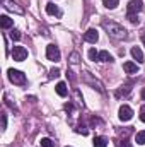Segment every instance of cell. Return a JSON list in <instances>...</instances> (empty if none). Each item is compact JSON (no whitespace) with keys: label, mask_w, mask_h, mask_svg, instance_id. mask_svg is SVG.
I'll use <instances>...</instances> for the list:
<instances>
[{"label":"cell","mask_w":145,"mask_h":147,"mask_svg":"<svg viewBox=\"0 0 145 147\" xmlns=\"http://www.w3.org/2000/svg\"><path fill=\"white\" fill-rule=\"evenodd\" d=\"M142 43H144V45H145V36H142Z\"/></svg>","instance_id":"1f68e13d"},{"label":"cell","mask_w":145,"mask_h":147,"mask_svg":"<svg viewBox=\"0 0 145 147\" xmlns=\"http://www.w3.org/2000/svg\"><path fill=\"white\" fill-rule=\"evenodd\" d=\"M58 75H60V70L58 69H51L50 70V79H56Z\"/></svg>","instance_id":"d4e9b609"},{"label":"cell","mask_w":145,"mask_h":147,"mask_svg":"<svg viewBox=\"0 0 145 147\" xmlns=\"http://www.w3.org/2000/svg\"><path fill=\"white\" fill-rule=\"evenodd\" d=\"M97 39H99V34L96 29H87L84 33V41H87V43H97Z\"/></svg>","instance_id":"9c48e42d"},{"label":"cell","mask_w":145,"mask_h":147,"mask_svg":"<svg viewBox=\"0 0 145 147\" xmlns=\"http://www.w3.org/2000/svg\"><path fill=\"white\" fill-rule=\"evenodd\" d=\"M99 62H113V57H111V53H109V51H106V50L99 51Z\"/></svg>","instance_id":"2e32d148"},{"label":"cell","mask_w":145,"mask_h":147,"mask_svg":"<svg viewBox=\"0 0 145 147\" xmlns=\"http://www.w3.org/2000/svg\"><path fill=\"white\" fill-rule=\"evenodd\" d=\"M10 38H12L14 41H19V39H21V33H19L17 29H14V31L10 33Z\"/></svg>","instance_id":"cb8c5ba5"},{"label":"cell","mask_w":145,"mask_h":147,"mask_svg":"<svg viewBox=\"0 0 145 147\" xmlns=\"http://www.w3.org/2000/svg\"><path fill=\"white\" fill-rule=\"evenodd\" d=\"M46 12H48L50 16H56V17H62V16H63V12L60 10V7L55 5V3H51V2L46 5Z\"/></svg>","instance_id":"30bf717a"},{"label":"cell","mask_w":145,"mask_h":147,"mask_svg":"<svg viewBox=\"0 0 145 147\" xmlns=\"http://www.w3.org/2000/svg\"><path fill=\"white\" fill-rule=\"evenodd\" d=\"M103 28L106 29L108 36L113 38V39H125V38H126V29H125L121 24H118V22L104 21V22H103Z\"/></svg>","instance_id":"6da1fadb"},{"label":"cell","mask_w":145,"mask_h":147,"mask_svg":"<svg viewBox=\"0 0 145 147\" xmlns=\"http://www.w3.org/2000/svg\"><path fill=\"white\" fill-rule=\"evenodd\" d=\"M132 57L138 62V63H144L145 60H144V53H142V50L138 48V46H133L132 48Z\"/></svg>","instance_id":"7c38bea8"},{"label":"cell","mask_w":145,"mask_h":147,"mask_svg":"<svg viewBox=\"0 0 145 147\" xmlns=\"http://www.w3.org/2000/svg\"><path fill=\"white\" fill-rule=\"evenodd\" d=\"M12 58H14L15 62L26 60V58H28V50H26L24 46H14V50H12Z\"/></svg>","instance_id":"277c9868"},{"label":"cell","mask_w":145,"mask_h":147,"mask_svg":"<svg viewBox=\"0 0 145 147\" xmlns=\"http://www.w3.org/2000/svg\"><path fill=\"white\" fill-rule=\"evenodd\" d=\"M41 147H55V144L50 139H41Z\"/></svg>","instance_id":"603a6c76"},{"label":"cell","mask_w":145,"mask_h":147,"mask_svg":"<svg viewBox=\"0 0 145 147\" xmlns=\"http://www.w3.org/2000/svg\"><path fill=\"white\" fill-rule=\"evenodd\" d=\"M5 128H7V115L2 113V130H5Z\"/></svg>","instance_id":"4316f807"},{"label":"cell","mask_w":145,"mask_h":147,"mask_svg":"<svg viewBox=\"0 0 145 147\" xmlns=\"http://www.w3.org/2000/svg\"><path fill=\"white\" fill-rule=\"evenodd\" d=\"M75 132H77V134H82V135H87V128H85L84 125H80L79 128H75Z\"/></svg>","instance_id":"484cf974"},{"label":"cell","mask_w":145,"mask_h":147,"mask_svg":"<svg viewBox=\"0 0 145 147\" xmlns=\"http://www.w3.org/2000/svg\"><path fill=\"white\" fill-rule=\"evenodd\" d=\"M67 77H68L70 80H75V77H73V72H72V70H68V72H67Z\"/></svg>","instance_id":"f1b7e54d"},{"label":"cell","mask_w":145,"mask_h":147,"mask_svg":"<svg viewBox=\"0 0 145 147\" xmlns=\"http://www.w3.org/2000/svg\"><path fill=\"white\" fill-rule=\"evenodd\" d=\"M142 99H144V101H145V87H144V89H142Z\"/></svg>","instance_id":"4dcf8cb0"},{"label":"cell","mask_w":145,"mask_h":147,"mask_svg":"<svg viewBox=\"0 0 145 147\" xmlns=\"http://www.w3.org/2000/svg\"><path fill=\"white\" fill-rule=\"evenodd\" d=\"M140 120H142V121H145V108L142 110V113H140Z\"/></svg>","instance_id":"f546056e"},{"label":"cell","mask_w":145,"mask_h":147,"mask_svg":"<svg viewBox=\"0 0 145 147\" xmlns=\"http://www.w3.org/2000/svg\"><path fill=\"white\" fill-rule=\"evenodd\" d=\"M118 116H119V120L121 121H130L132 118H133V110L128 106V105H123L119 111H118Z\"/></svg>","instance_id":"8992f818"},{"label":"cell","mask_w":145,"mask_h":147,"mask_svg":"<svg viewBox=\"0 0 145 147\" xmlns=\"http://www.w3.org/2000/svg\"><path fill=\"white\" fill-rule=\"evenodd\" d=\"M3 7L7 9V10H12V12H17V14H24V9L22 7H19L15 2H12V0H3Z\"/></svg>","instance_id":"ba28073f"},{"label":"cell","mask_w":145,"mask_h":147,"mask_svg":"<svg viewBox=\"0 0 145 147\" xmlns=\"http://www.w3.org/2000/svg\"><path fill=\"white\" fill-rule=\"evenodd\" d=\"M103 3H104L106 9H116L118 3H119V0H103Z\"/></svg>","instance_id":"d6986e66"},{"label":"cell","mask_w":145,"mask_h":147,"mask_svg":"<svg viewBox=\"0 0 145 147\" xmlns=\"http://www.w3.org/2000/svg\"><path fill=\"white\" fill-rule=\"evenodd\" d=\"M9 79H10V82L12 84H15V86H26V82H28V79H26V75L21 72V70H14V69H9Z\"/></svg>","instance_id":"7a4b0ae2"},{"label":"cell","mask_w":145,"mask_h":147,"mask_svg":"<svg viewBox=\"0 0 145 147\" xmlns=\"http://www.w3.org/2000/svg\"><path fill=\"white\" fill-rule=\"evenodd\" d=\"M79 60H80V55H79L77 51H73L72 55H70V63L75 65V63H79Z\"/></svg>","instance_id":"7402d4cb"},{"label":"cell","mask_w":145,"mask_h":147,"mask_svg":"<svg viewBox=\"0 0 145 147\" xmlns=\"http://www.w3.org/2000/svg\"><path fill=\"white\" fill-rule=\"evenodd\" d=\"M142 9H144L142 0H130V2H128V5H126L128 14H137V12H140Z\"/></svg>","instance_id":"52a82bcc"},{"label":"cell","mask_w":145,"mask_h":147,"mask_svg":"<svg viewBox=\"0 0 145 147\" xmlns=\"http://www.w3.org/2000/svg\"><path fill=\"white\" fill-rule=\"evenodd\" d=\"M123 69H125L126 74H137L138 72V67H137V63H133V62H125V63H123Z\"/></svg>","instance_id":"5bb4252c"},{"label":"cell","mask_w":145,"mask_h":147,"mask_svg":"<svg viewBox=\"0 0 145 147\" xmlns=\"http://www.w3.org/2000/svg\"><path fill=\"white\" fill-rule=\"evenodd\" d=\"M135 142H137V144H140V146H144V144H145V130L137 132V135H135Z\"/></svg>","instance_id":"ac0fdd59"},{"label":"cell","mask_w":145,"mask_h":147,"mask_svg":"<svg viewBox=\"0 0 145 147\" xmlns=\"http://www.w3.org/2000/svg\"><path fill=\"white\" fill-rule=\"evenodd\" d=\"M89 58H91L92 62H99V51L94 50V48H91V50H89Z\"/></svg>","instance_id":"ffe728a7"},{"label":"cell","mask_w":145,"mask_h":147,"mask_svg":"<svg viewBox=\"0 0 145 147\" xmlns=\"http://www.w3.org/2000/svg\"><path fill=\"white\" fill-rule=\"evenodd\" d=\"M65 110H67V111H72L73 110V105H72V103H67V105H65Z\"/></svg>","instance_id":"83f0119b"},{"label":"cell","mask_w":145,"mask_h":147,"mask_svg":"<svg viewBox=\"0 0 145 147\" xmlns=\"http://www.w3.org/2000/svg\"><path fill=\"white\" fill-rule=\"evenodd\" d=\"M130 89L132 87H128V86H121L118 91H116V98H121V96H126L128 92H130Z\"/></svg>","instance_id":"e0dca14e"},{"label":"cell","mask_w":145,"mask_h":147,"mask_svg":"<svg viewBox=\"0 0 145 147\" xmlns=\"http://www.w3.org/2000/svg\"><path fill=\"white\" fill-rule=\"evenodd\" d=\"M92 146L94 147H106L108 146V139L106 137H94V140H92Z\"/></svg>","instance_id":"9a60e30c"},{"label":"cell","mask_w":145,"mask_h":147,"mask_svg":"<svg viewBox=\"0 0 145 147\" xmlns=\"http://www.w3.org/2000/svg\"><path fill=\"white\" fill-rule=\"evenodd\" d=\"M46 57H48V60H51V62H60V50H58V46L48 45V46H46Z\"/></svg>","instance_id":"5b68a950"},{"label":"cell","mask_w":145,"mask_h":147,"mask_svg":"<svg viewBox=\"0 0 145 147\" xmlns=\"http://www.w3.org/2000/svg\"><path fill=\"white\" fill-rule=\"evenodd\" d=\"M82 79H84V82H85V84H89L91 87L97 89L99 92H103V94L106 92V89L103 87V84H101V82H99L97 79H94V77H92V74H91V72H84V74H82Z\"/></svg>","instance_id":"3957f363"},{"label":"cell","mask_w":145,"mask_h":147,"mask_svg":"<svg viewBox=\"0 0 145 147\" xmlns=\"http://www.w3.org/2000/svg\"><path fill=\"white\" fill-rule=\"evenodd\" d=\"M56 94L62 96V98H65V96L68 94V87H67L65 82H58V84H56Z\"/></svg>","instance_id":"4fadbf2b"},{"label":"cell","mask_w":145,"mask_h":147,"mask_svg":"<svg viewBox=\"0 0 145 147\" xmlns=\"http://www.w3.org/2000/svg\"><path fill=\"white\" fill-rule=\"evenodd\" d=\"M0 26H2V29H10L14 26V21L9 16H0Z\"/></svg>","instance_id":"8fae6325"},{"label":"cell","mask_w":145,"mask_h":147,"mask_svg":"<svg viewBox=\"0 0 145 147\" xmlns=\"http://www.w3.org/2000/svg\"><path fill=\"white\" fill-rule=\"evenodd\" d=\"M126 19H128L132 24H138V16H137V14H128Z\"/></svg>","instance_id":"44dd1931"}]
</instances>
